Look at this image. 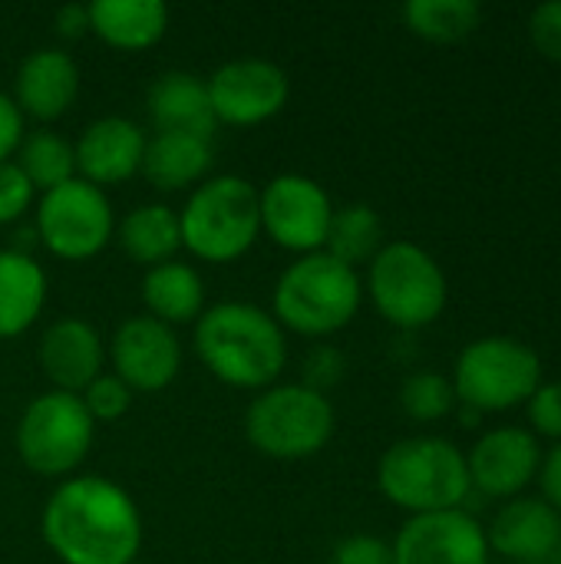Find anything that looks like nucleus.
Returning <instances> with one entry per match:
<instances>
[{
    "mask_svg": "<svg viewBox=\"0 0 561 564\" xmlns=\"http://www.w3.org/2000/svg\"><path fill=\"white\" fill-rule=\"evenodd\" d=\"M483 7L476 0H410L403 23L430 43H460L479 30Z\"/></svg>",
    "mask_w": 561,
    "mask_h": 564,
    "instance_id": "bb28decb",
    "label": "nucleus"
},
{
    "mask_svg": "<svg viewBox=\"0 0 561 564\" xmlns=\"http://www.w3.org/2000/svg\"><path fill=\"white\" fill-rule=\"evenodd\" d=\"M40 532L63 564H132L142 549L132 496L103 476L63 479L43 506Z\"/></svg>",
    "mask_w": 561,
    "mask_h": 564,
    "instance_id": "f257e3e1",
    "label": "nucleus"
},
{
    "mask_svg": "<svg viewBox=\"0 0 561 564\" xmlns=\"http://www.w3.org/2000/svg\"><path fill=\"white\" fill-rule=\"evenodd\" d=\"M79 96V66L56 46H40L23 56L13 83V102L23 116L53 122L69 112Z\"/></svg>",
    "mask_w": 561,
    "mask_h": 564,
    "instance_id": "6ab92c4d",
    "label": "nucleus"
},
{
    "mask_svg": "<svg viewBox=\"0 0 561 564\" xmlns=\"http://www.w3.org/2000/svg\"><path fill=\"white\" fill-rule=\"evenodd\" d=\"M169 30V7L159 0H93L89 33L106 46L139 53L155 46Z\"/></svg>",
    "mask_w": 561,
    "mask_h": 564,
    "instance_id": "412c9836",
    "label": "nucleus"
},
{
    "mask_svg": "<svg viewBox=\"0 0 561 564\" xmlns=\"http://www.w3.org/2000/svg\"><path fill=\"white\" fill-rule=\"evenodd\" d=\"M13 162L20 165V172L30 178V185L36 192H50L69 178H76V152L73 145L53 132V129H36V132H23Z\"/></svg>",
    "mask_w": 561,
    "mask_h": 564,
    "instance_id": "cd10ccee",
    "label": "nucleus"
},
{
    "mask_svg": "<svg viewBox=\"0 0 561 564\" xmlns=\"http://www.w3.org/2000/svg\"><path fill=\"white\" fill-rule=\"evenodd\" d=\"M46 304V274L23 251H0V340L20 337Z\"/></svg>",
    "mask_w": 561,
    "mask_h": 564,
    "instance_id": "b1692460",
    "label": "nucleus"
},
{
    "mask_svg": "<svg viewBox=\"0 0 561 564\" xmlns=\"http://www.w3.org/2000/svg\"><path fill=\"white\" fill-rule=\"evenodd\" d=\"M112 373L132 393L165 390L182 370V344L175 330L149 314L126 317L109 344Z\"/></svg>",
    "mask_w": 561,
    "mask_h": 564,
    "instance_id": "ddd939ff",
    "label": "nucleus"
},
{
    "mask_svg": "<svg viewBox=\"0 0 561 564\" xmlns=\"http://www.w3.org/2000/svg\"><path fill=\"white\" fill-rule=\"evenodd\" d=\"M344 373H347V360L331 344H317L304 360V387H311V390H317L324 397H327L331 387H337L344 380Z\"/></svg>",
    "mask_w": 561,
    "mask_h": 564,
    "instance_id": "473e14b6",
    "label": "nucleus"
},
{
    "mask_svg": "<svg viewBox=\"0 0 561 564\" xmlns=\"http://www.w3.org/2000/svg\"><path fill=\"white\" fill-rule=\"evenodd\" d=\"M33 198H36V188L20 172V165L13 159L10 162H0V225L20 221L30 212Z\"/></svg>",
    "mask_w": 561,
    "mask_h": 564,
    "instance_id": "7c9ffc66",
    "label": "nucleus"
},
{
    "mask_svg": "<svg viewBox=\"0 0 561 564\" xmlns=\"http://www.w3.org/2000/svg\"><path fill=\"white\" fill-rule=\"evenodd\" d=\"M397 564H489V539L466 509L410 516L393 539Z\"/></svg>",
    "mask_w": 561,
    "mask_h": 564,
    "instance_id": "4468645a",
    "label": "nucleus"
},
{
    "mask_svg": "<svg viewBox=\"0 0 561 564\" xmlns=\"http://www.w3.org/2000/svg\"><path fill=\"white\" fill-rule=\"evenodd\" d=\"M529 36L536 43V50L552 59L561 63V0H549V3H539L529 17Z\"/></svg>",
    "mask_w": 561,
    "mask_h": 564,
    "instance_id": "72a5a7b5",
    "label": "nucleus"
},
{
    "mask_svg": "<svg viewBox=\"0 0 561 564\" xmlns=\"http://www.w3.org/2000/svg\"><path fill=\"white\" fill-rule=\"evenodd\" d=\"M53 26L63 40H79L89 33V3H63L56 13H53Z\"/></svg>",
    "mask_w": 561,
    "mask_h": 564,
    "instance_id": "4c0bfd02",
    "label": "nucleus"
},
{
    "mask_svg": "<svg viewBox=\"0 0 561 564\" xmlns=\"http://www.w3.org/2000/svg\"><path fill=\"white\" fill-rule=\"evenodd\" d=\"M212 169V139L188 132H155L145 139L142 175L159 192H179L202 185Z\"/></svg>",
    "mask_w": 561,
    "mask_h": 564,
    "instance_id": "4be33fe9",
    "label": "nucleus"
},
{
    "mask_svg": "<svg viewBox=\"0 0 561 564\" xmlns=\"http://www.w3.org/2000/svg\"><path fill=\"white\" fill-rule=\"evenodd\" d=\"M529 423H532V436H546L561 443V380H542L539 390L529 397Z\"/></svg>",
    "mask_w": 561,
    "mask_h": 564,
    "instance_id": "2f4dec72",
    "label": "nucleus"
},
{
    "mask_svg": "<svg viewBox=\"0 0 561 564\" xmlns=\"http://www.w3.org/2000/svg\"><path fill=\"white\" fill-rule=\"evenodd\" d=\"M195 354L205 370L238 390H268L288 364L284 327L258 304L222 301L195 321Z\"/></svg>",
    "mask_w": 561,
    "mask_h": 564,
    "instance_id": "f03ea898",
    "label": "nucleus"
},
{
    "mask_svg": "<svg viewBox=\"0 0 561 564\" xmlns=\"http://www.w3.org/2000/svg\"><path fill=\"white\" fill-rule=\"evenodd\" d=\"M539 486H542V499L561 516V443L549 449V456H542Z\"/></svg>",
    "mask_w": 561,
    "mask_h": 564,
    "instance_id": "e433bc0d",
    "label": "nucleus"
},
{
    "mask_svg": "<svg viewBox=\"0 0 561 564\" xmlns=\"http://www.w3.org/2000/svg\"><path fill=\"white\" fill-rule=\"evenodd\" d=\"M96 423L73 393H40L17 423V453L43 479H69L89 456Z\"/></svg>",
    "mask_w": 561,
    "mask_h": 564,
    "instance_id": "1a4fd4ad",
    "label": "nucleus"
},
{
    "mask_svg": "<svg viewBox=\"0 0 561 564\" xmlns=\"http://www.w3.org/2000/svg\"><path fill=\"white\" fill-rule=\"evenodd\" d=\"M367 294L387 324L420 330L443 317L450 284L427 248L413 241H390L367 264Z\"/></svg>",
    "mask_w": 561,
    "mask_h": 564,
    "instance_id": "423d86ee",
    "label": "nucleus"
},
{
    "mask_svg": "<svg viewBox=\"0 0 561 564\" xmlns=\"http://www.w3.org/2000/svg\"><path fill=\"white\" fill-rule=\"evenodd\" d=\"M380 248H384V221L374 205L350 202L344 208H334L324 241V251L331 258L357 271V264H370Z\"/></svg>",
    "mask_w": 561,
    "mask_h": 564,
    "instance_id": "a878e982",
    "label": "nucleus"
},
{
    "mask_svg": "<svg viewBox=\"0 0 561 564\" xmlns=\"http://www.w3.org/2000/svg\"><path fill=\"white\" fill-rule=\"evenodd\" d=\"M20 139H23V112L17 109L13 96L0 89V162H10L17 155Z\"/></svg>",
    "mask_w": 561,
    "mask_h": 564,
    "instance_id": "c9c22d12",
    "label": "nucleus"
},
{
    "mask_svg": "<svg viewBox=\"0 0 561 564\" xmlns=\"http://www.w3.org/2000/svg\"><path fill=\"white\" fill-rule=\"evenodd\" d=\"M400 410L413 423H440L456 410V390L443 373L433 370L410 373L400 383Z\"/></svg>",
    "mask_w": 561,
    "mask_h": 564,
    "instance_id": "c85d7f7f",
    "label": "nucleus"
},
{
    "mask_svg": "<svg viewBox=\"0 0 561 564\" xmlns=\"http://www.w3.org/2000/svg\"><path fill=\"white\" fill-rule=\"evenodd\" d=\"M470 482L489 499H516L542 469V446L532 430L496 426L483 433L466 453Z\"/></svg>",
    "mask_w": 561,
    "mask_h": 564,
    "instance_id": "2eb2a0df",
    "label": "nucleus"
},
{
    "mask_svg": "<svg viewBox=\"0 0 561 564\" xmlns=\"http://www.w3.org/2000/svg\"><path fill=\"white\" fill-rule=\"evenodd\" d=\"M182 248L208 264H231L261 238L258 188L241 175H215L192 188L179 212Z\"/></svg>",
    "mask_w": 561,
    "mask_h": 564,
    "instance_id": "39448f33",
    "label": "nucleus"
},
{
    "mask_svg": "<svg viewBox=\"0 0 561 564\" xmlns=\"http://www.w3.org/2000/svg\"><path fill=\"white\" fill-rule=\"evenodd\" d=\"M40 367L53 390L79 397L106 367V344L83 317H60L40 340Z\"/></svg>",
    "mask_w": 561,
    "mask_h": 564,
    "instance_id": "a211bd4d",
    "label": "nucleus"
},
{
    "mask_svg": "<svg viewBox=\"0 0 561 564\" xmlns=\"http://www.w3.org/2000/svg\"><path fill=\"white\" fill-rule=\"evenodd\" d=\"M142 301L149 317L175 327L195 324L205 311V284L202 274L185 261H165L145 271L142 278Z\"/></svg>",
    "mask_w": 561,
    "mask_h": 564,
    "instance_id": "5701e85b",
    "label": "nucleus"
},
{
    "mask_svg": "<svg viewBox=\"0 0 561 564\" xmlns=\"http://www.w3.org/2000/svg\"><path fill=\"white\" fill-rule=\"evenodd\" d=\"M377 486L410 516L453 512L473 492L466 453L446 436H410L393 443L377 463Z\"/></svg>",
    "mask_w": 561,
    "mask_h": 564,
    "instance_id": "7ed1b4c3",
    "label": "nucleus"
},
{
    "mask_svg": "<svg viewBox=\"0 0 561 564\" xmlns=\"http://www.w3.org/2000/svg\"><path fill=\"white\" fill-rule=\"evenodd\" d=\"M132 397L136 393L116 373H106V370L79 393V400H83L86 413L93 416V423H116V420H122L129 413V406H132Z\"/></svg>",
    "mask_w": 561,
    "mask_h": 564,
    "instance_id": "c756f323",
    "label": "nucleus"
},
{
    "mask_svg": "<svg viewBox=\"0 0 561 564\" xmlns=\"http://www.w3.org/2000/svg\"><path fill=\"white\" fill-rule=\"evenodd\" d=\"M116 235L109 195L83 178L43 192L36 205V238L60 261H89Z\"/></svg>",
    "mask_w": 561,
    "mask_h": 564,
    "instance_id": "9d476101",
    "label": "nucleus"
},
{
    "mask_svg": "<svg viewBox=\"0 0 561 564\" xmlns=\"http://www.w3.org/2000/svg\"><path fill=\"white\" fill-rule=\"evenodd\" d=\"M258 212H261V231L278 248L294 254L324 251L327 228L334 218V202L324 192V185L314 182L311 175H298V172L274 175L258 192Z\"/></svg>",
    "mask_w": 561,
    "mask_h": 564,
    "instance_id": "9b49d317",
    "label": "nucleus"
},
{
    "mask_svg": "<svg viewBox=\"0 0 561 564\" xmlns=\"http://www.w3.org/2000/svg\"><path fill=\"white\" fill-rule=\"evenodd\" d=\"M331 564H397L393 562V549L384 539L374 535H350L344 542L334 545Z\"/></svg>",
    "mask_w": 561,
    "mask_h": 564,
    "instance_id": "f704fd0d",
    "label": "nucleus"
},
{
    "mask_svg": "<svg viewBox=\"0 0 561 564\" xmlns=\"http://www.w3.org/2000/svg\"><path fill=\"white\" fill-rule=\"evenodd\" d=\"M116 241L126 251V258L136 264L155 268V264L175 261V251L182 248L179 212H172L169 205H159V202L139 205L119 221Z\"/></svg>",
    "mask_w": 561,
    "mask_h": 564,
    "instance_id": "393cba45",
    "label": "nucleus"
},
{
    "mask_svg": "<svg viewBox=\"0 0 561 564\" xmlns=\"http://www.w3.org/2000/svg\"><path fill=\"white\" fill-rule=\"evenodd\" d=\"M489 552L516 564H552L561 549V516L542 496L509 499L486 529Z\"/></svg>",
    "mask_w": 561,
    "mask_h": 564,
    "instance_id": "dca6fc26",
    "label": "nucleus"
},
{
    "mask_svg": "<svg viewBox=\"0 0 561 564\" xmlns=\"http://www.w3.org/2000/svg\"><path fill=\"white\" fill-rule=\"evenodd\" d=\"M334 406L304 383H274L261 390L245 413L248 443L268 459H311L334 436Z\"/></svg>",
    "mask_w": 561,
    "mask_h": 564,
    "instance_id": "0eeeda50",
    "label": "nucleus"
},
{
    "mask_svg": "<svg viewBox=\"0 0 561 564\" xmlns=\"http://www.w3.org/2000/svg\"><path fill=\"white\" fill-rule=\"evenodd\" d=\"M479 420H483V413H476L473 406H463V410H460V423H463V426L473 430V426H479Z\"/></svg>",
    "mask_w": 561,
    "mask_h": 564,
    "instance_id": "58836bf2",
    "label": "nucleus"
},
{
    "mask_svg": "<svg viewBox=\"0 0 561 564\" xmlns=\"http://www.w3.org/2000/svg\"><path fill=\"white\" fill-rule=\"evenodd\" d=\"M132 564H142V562H139V558H136V562H132Z\"/></svg>",
    "mask_w": 561,
    "mask_h": 564,
    "instance_id": "ea45409f",
    "label": "nucleus"
},
{
    "mask_svg": "<svg viewBox=\"0 0 561 564\" xmlns=\"http://www.w3.org/2000/svg\"><path fill=\"white\" fill-rule=\"evenodd\" d=\"M456 403L473 406L476 413H506L539 390L542 357L516 337H479L466 344L453 367Z\"/></svg>",
    "mask_w": 561,
    "mask_h": 564,
    "instance_id": "6e6552de",
    "label": "nucleus"
},
{
    "mask_svg": "<svg viewBox=\"0 0 561 564\" xmlns=\"http://www.w3.org/2000/svg\"><path fill=\"white\" fill-rule=\"evenodd\" d=\"M73 152H76V178L106 192L142 172L145 132L126 116H103L83 129Z\"/></svg>",
    "mask_w": 561,
    "mask_h": 564,
    "instance_id": "f3484780",
    "label": "nucleus"
},
{
    "mask_svg": "<svg viewBox=\"0 0 561 564\" xmlns=\"http://www.w3.org/2000/svg\"><path fill=\"white\" fill-rule=\"evenodd\" d=\"M364 301V281L327 251L301 254L274 284V321L301 337L344 330Z\"/></svg>",
    "mask_w": 561,
    "mask_h": 564,
    "instance_id": "20e7f679",
    "label": "nucleus"
},
{
    "mask_svg": "<svg viewBox=\"0 0 561 564\" xmlns=\"http://www.w3.org/2000/svg\"><path fill=\"white\" fill-rule=\"evenodd\" d=\"M145 106H149L155 132H188V135L212 139L218 126L205 79L185 69H169L155 76L149 86Z\"/></svg>",
    "mask_w": 561,
    "mask_h": 564,
    "instance_id": "aec40b11",
    "label": "nucleus"
},
{
    "mask_svg": "<svg viewBox=\"0 0 561 564\" xmlns=\"http://www.w3.org/2000/svg\"><path fill=\"white\" fill-rule=\"evenodd\" d=\"M205 86H208L215 119L225 126H241V129L274 119L291 96L288 73L278 63L261 59V56H241V59L222 63L205 79Z\"/></svg>",
    "mask_w": 561,
    "mask_h": 564,
    "instance_id": "f8f14e48",
    "label": "nucleus"
}]
</instances>
